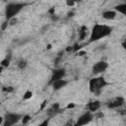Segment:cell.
Returning a JSON list of instances; mask_svg holds the SVG:
<instances>
[{
  "label": "cell",
  "instance_id": "cell-25",
  "mask_svg": "<svg viewBox=\"0 0 126 126\" xmlns=\"http://www.w3.org/2000/svg\"><path fill=\"white\" fill-rule=\"evenodd\" d=\"M65 51H67V52H69V51H73V45H71V46H67V48L65 49Z\"/></svg>",
  "mask_w": 126,
  "mask_h": 126
},
{
  "label": "cell",
  "instance_id": "cell-31",
  "mask_svg": "<svg viewBox=\"0 0 126 126\" xmlns=\"http://www.w3.org/2000/svg\"><path fill=\"white\" fill-rule=\"evenodd\" d=\"M0 90H1V89H0Z\"/></svg>",
  "mask_w": 126,
  "mask_h": 126
},
{
  "label": "cell",
  "instance_id": "cell-11",
  "mask_svg": "<svg viewBox=\"0 0 126 126\" xmlns=\"http://www.w3.org/2000/svg\"><path fill=\"white\" fill-rule=\"evenodd\" d=\"M101 106V103L100 101L98 100H93V101H90L88 104H87V109L91 112H95L97 111Z\"/></svg>",
  "mask_w": 126,
  "mask_h": 126
},
{
  "label": "cell",
  "instance_id": "cell-3",
  "mask_svg": "<svg viewBox=\"0 0 126 126\" xmlns=\"http://www.w3.org/2000/svg\"><path fill=\"white\" fill-rule=\"evenodd\" d=\"M106 85H107V82L103 77H94L89 81V90L92 94H94L97 95Z\"/></svg>",
  "mask_w": 126,
  "mask_h": 126
},
{
  "label": "cell",
  "instance_id": "cell-28",
  "mask_svg": "<svg viewBox=\"0 0 126 126\" xmlns=\"http://www.w3.org/2000/svg\"><path fill=\"white\" fill-rule=\"evenodd\" d=\"M46 48H47V49H51V48H52V45H51V44H48V45L46 46Z\"/></svg>",
  "mask_w": 126,
  "mask_h": 126
},
{
  "label": "cell",
  "instance_id": "cell-8",
  "mask_svg": "<svg viewBox=\"0 0 126 126\" xmlns=\"http://www.w3.org/2000/svg\"><path fill=\"white\" fill-rule=\"evenodd\" d=\"M68 84H69V81L66 80V79H64V78H62V79H59V80H56V81L52 82L50 84V86H51V88H52L53 91L57 92V91L62 90L63 88H65Z\"/></svg>",
  "mask_w": 126,
  "mask_h": 126
},
{
  "label": "cell",
  "instance_id": "cell-17",
  "mask_svg": "<svg viewBox=\"0 0 126 126\" xmlns=\"http://www.w3.org/2000/svg\"><path fill=\"white\" fill-rule=\"evenodd\" d=\"M27 66H28V62L26 60H24V59L21 60V61H19V63H18V68L21 69V70H24Z\"/></svg>",
  "mask_w": 126,
  "mask_h": 126
},
{
  "label": "cell",
  "instance_id": "cell-21",
  "mask_svg": "<svg viewBox=\"0 0 126 126\" xmlns=\"http://www.w3.org/2000/svg\"><path fill=\"white\" fill-rule=\"evenodd\" d=\"M77 4V1L76 0H66V5L68 7H73Z\"/></svg>",
  "mask_w": 126,
  "mask_h": 126
},
{
  "label": "cell",
  "instance_id": "cell-27",
  "mask_svg": "<svg viewBox=\"0 0 126 126\" xmlns=\"http://www.w3.org/2000/svg\"><path fill=\"white\" fill-rule=\"evenodd\" d=\"M46 124H48V120H45L44 122H42V123H40V125H46Z\"/></svg>",
  "mask_w": 126,
  "mask_h": 126
},
{
  "label": "cell",
  "instance_id": "cell-18",
  "mask_svg": "<svg viewBox=\"0 0 126 126\" xmlns=\"http://www.w3.org/2000/svg\"><path fill=\"white\" fill-rule=\"evenodd\" d=\"M1 91H2V92H4V93L11 94V93H13V92H14V88H13V87H11V86H9V87H3V88L1 89Z\"/></svg>",
  "mask_w": 126,
  "mask_h": 126
},
{
  "label": "cell",
  "instance_id": "cell-19",
  "mask_svg": "<svg viewBox=\"0 0 126 126\" xmlns=\"http://www.w3.org/2000/svg\"><path fill=\"white\" fill-rule=\"evenodd\" d=\"M8 22H9V26H14V25H16L18 23V18L17 17H13L10 20H8Z\"/></svg>",
  "mask_w": 126,
  "mask_h": 126
},
{
  "label": "cell",
  "instance_id": "cell-9",
  "mask_svg": "<svg viewBox=\"0 0 126 126\" xmlns=\"http://www.w3.org/2000/svg\"><path fill=\"white\" fill-rule=\"evenodd\" d=\"M64 76H65V70H64L63 68H55V69L51 72L49 84H51L52 82H54V81H56V80H59V79L64 78Z\"/></svg>",
  "mask_w": 126,
  "mask_h": 126
},
{
  "label": "cell",
  "instance_id": "cell-13",
  "mask_svg": "<svg viewBox=\"0 0 126 126\" xmlns=\"http://www.w3.org/2000/svg\"><path fill=\"white\" fill-rule=\"evenodd\" d=\"M114 10L118 13V14H121V15H125L126 14V4L125 3H119L118 5H116L114 7Z\"/></svg>",
  "mask_w": 126,
  "mask_h": 126
},
{
  "label": "cell",
  "instance_id": "cell-24",
  "mask_svg": "<svg viewBox=\"0 0 126 126\" xmlns=\"http://www.w3.org/2000/svg\"><path fill=\"white\" fill-rule=\"evenodd\" d=\"M86 54V51H83V50H79L78 51V55L79 56H84Z\"/></svg>",
  "mask_w": 126,
  "mask_h": 126
},
{
  "label": "cell",
  "instance_id": "cell-16",
  "mask_svg": "<svg viewBox=\"0 0 126 126\" xmlns=\"http://www.w3.org/2000/svg\"><path fill=\"white\" fill-rule=\"evenodd\" d=\"M31 115H29V114H26V115H23V117H22V119H21V122H22V124H28L30 121H31Z\"/></svg>",
  "mask_w": 126,
  "mask_h": 126
},
{
  "label": "cell",
  "instance_id": "cell-2",
  "mask_svg": "<svg viewBox=\"0 0 126 126\" xmlns=\"http://www.w3.org/2000/svg\"><path fill=\"white\" fill-rule=\"evenodd\" d=\"M25 7H26V3H23V2L8 3L5 7V19L10 20L11 18L16 17Z\"/></svg>",
  "mask_w": 126,
  "mask_h": 126
},
{
  "label": "cell",
  "instance_id": "cell-29",
  "mask_svg": "<svg viewBox=\"0 0 126 126\" xmlns=\"http://www.w3.org/2000/svg\"><path fill=\"white\" fill-rule=\"evenodd\" d=\"M4 69H5V68H4V67H2V66H0V73H2V72H3V70H4Z\"/></svg>",
  "mask_w": 126,
  "mask_h": 126
},
{
  "label": "cell",
  "instance_id": "cell-30",
  "mask_svg": "<svg viewBox=\"0 0 126 126\" xmlns=\"http://www.w3.org/2000/svg\"><path fill=\"white\" fill-rule=\"evenodd\" d=\"M76 1H77V3H78V2H82L83 0H76Z\"/></svg>",
  "mask_w": 126,
  "mask_h": 126
},
{
  "label": "cell",
  "instance_id": "cell-10",
  "mask_svg": "<svg viewBox=\"0 0 126 126\" xmlns=\"http://www.w3.org/2000/svg\"><path fill=\"white\" fill-rule=\"evenodd\" d=\"M117 15L118 13L114 10V9H107V10H104L102 13H101V17L102 19L106 20V21H113L117 18Z\"/></svg>",
  "mask_w": 126,
  "mask_h": 126
},
{
  "label": "cell",
  "instance_id": "cell-14",
  "mask_svg": "<svg viewBox=\"0 0 126 126\" xmlns=\"http://www.w3.org/2000/svg\"><path fill=\"white\" fill-rule=\"evenodd\" d=\"M10 63H11V56H6L5 58H3L1 61H0V66H2V67H4V68H7V67H9V65H10Z\"/></svg>",
  "mask_w": 126,
  "mask_h": 126
},
{
  "label": "cell",
  "instance_id": "cell-7",
  "mask_svg": "<svg viewBox=\"0 0 126 126\" xmlns=\"http://www.w3.org/2000/svg\"><path fill=\"white\" fill-rule=\"evenodd\" d=\"M124 104H125V97L122 95H118V96L114 97L113 99H111L109 102H107L106 106L111 109H116V108L122 107Z\"/></svg>",
  "mask_w": 126,
  "mask_h": 126
},
{
  "label": "cell",
  "instance_id": "cell-22",
  "mask_svg": "<svg viewBox=\"0 0 126 126\" xmlns=\"http://www.w3.org/2000/svg\"><path fill=\"white\" fill-rule=\"evenodd\" d=\"M76 107V103H74V102H69L67 105H66V109H73V108H75Z\"/></svg>",
  "mask_w": 126,
  "mask_h": 126
},
{
  "label": "cell",
  "instance_id": "cell-5",
  "mask_svg": "<svg viewBox=\"0 0 126 126\" xmlns=\"http://www.w3.org/2000/svg\"><path fill=\"white\" fill-rule=\"evenodd\" d=\"M94 118V112H91V111L87 110V111H85L84 113H82V114L77 118V121L75 122V125H77V126L87 125V124L91 123Z\"/></svg>",
  "mask_w": 126,
  "mask_h": 126
},
{
  "label": "cell",
  "instance_id": "cell-12",
  "mask_svg": "<svg viewBox=\"0 0 126 126\" xmlns=\"http://www.w3.org/2000/svg\"><path fill=\"white\" fill-rule=\"evenodd\" d=\"M87 35H88V28L86 26H82L79 30V40L82 41L86 39Z\"/></svg>",
  "mask_w": 126,
  "mask_h": 126
},
{
  "label": "cell",
  "instance_id": "cell-23",
  "mask_svg": "<svg viewBox=\"0 0 126 126\" xmlns=\"http://www.w3.org/2000/svg\"><path fill=\"white\" fill-rule=\"evenodd\" d=\"M59 107H60V104H59L58 102L53 103V105H52V110H59Z\"/></svg>",
  "mask_w": 126,
  "mask_h": 126
},
{
  "label": "cell",
  "instance_id": "cell-1",
  "mask_svg": "<svg viewBox=\"0 0 126 126\" xmlns=\"http://www.w3.org/2000/svg\"><path fill=\"white\" fill-rule=\"evenodd\" d=\"M112 31H113V28L108 26V25L95 24L90 32V36H89L90 42L97 41V40H100L104 37H107L108 35L111 34Z\"/></svg>",
  "mask_w": 126,
  "mask_h": 126
},
{
  "label": "cell",
  "instance_id": "cell-6",
  "mask_svg": "<svg viewBox=\"0 0 126 126\" xmlns=\"http://www.w3.org/2000/svg\"><path fill=\"white\" fill-rule=\"evenodd\" d=\"M108 66H109V64L106 61H104V60L97 61V62H95L93 65V67H92V73L94 75H99V74L105 72L107 70Z\"/></svg>",
  "mask_w": 126,
  "mask_h": 126
},
{
  "label": "cell",
  "instance_id": "cell-20",
  "mask_svg": "<svg viewBox=\"0 0 126 126\" xmlns=\"http://www.w3.org/2000/svg\"><path fill=\"white\" fill-rule=\"evenodd\" d=\"M8 26H9V22H8V20H6V19H5V21L1 24L0 28H1V30H2V31H5V30L8 28Z\"/></svg>",
  "mask_w": 126,
  "mask_h": 126
},
{
  "label": "cell",
  "instance_id": "cell-4",
  "mask_svg": "<svg viewBox=\"0 0 126 126\" xmlns=\"http://www.w3.org/2000/svg\"><path fill=\"white\" fill-rule=\"evenodd\" d=\"M23 117V114L18 113V112H8L4 116V121L3 125L4 126H13L21 121Z\"/></svg>",
  "mask_w": 126,
  "mask_h": 126
},
{
  "label": "cell",
  "instance_id": "cell-15",
  "mask_svg": "<svg viewBox=\"0 0 126 126\" xmlns=\"http://www.w3.org/2000/svg\"><path fill=\"white\" fill-rule=\"evenodd\" d=\"M32 95H33L32 91L28 90V91H26V92L24 93V94H23V99H24V100H29V99H31V98L32 97Z\"/></svg>",
  "mask_w": 126,
  "mask_h": 126
},
{
  "label": "cell",
  "instance_id": "cell-26",
  "mask_svg": "<svg viewBox=\"0 0 126 126\" xmlns=\"http://www.w3.org/2000/svg\"><path fill=\"white\" fill-rule=\"evenodd\" d=\"M3 121H4V117L0 116V125H3Z\"/></svg>",
  "mask_w": 126,
  "mask_h": 126
}]
</instances>
